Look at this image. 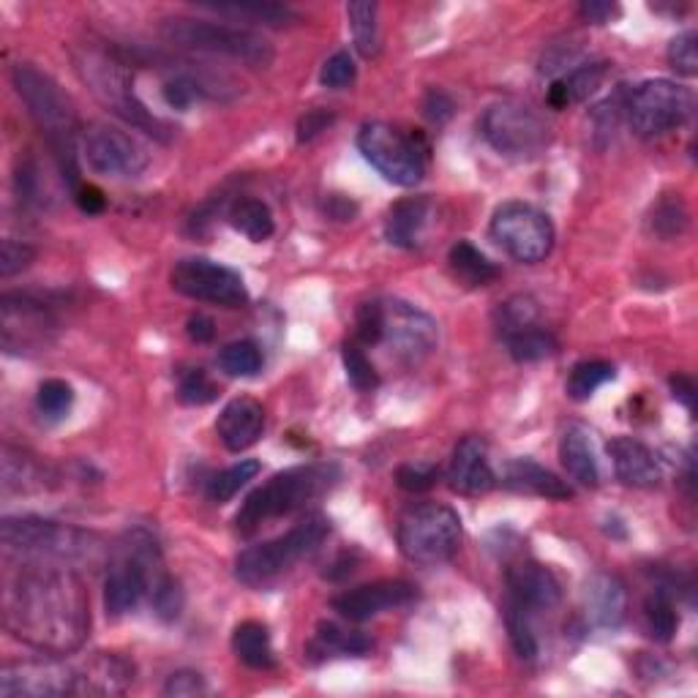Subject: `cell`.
<instances>
[{"instance_id":"6da1fadb","label":"cell","mask_w":698,"mask_h":698,"mask_svg":"<svg viewBox=\"0 0 698 698\" xmlns=\"http://www.w3.org/2000/svg\"><path fill=\"white\" fill-rule=\"evenodd\" d=\"M3 573V627L41 653L66 655L91 631V601L80 573L69 565L20 560Z\"/></svg>"},{"instance_id":"7a4b0ae2","label":"cell","mask_w":698,"mask_h":698,"mask_svg":"<svg viewBox=\"0 0 698 698\" xmlns=\"http://www.w3.org/2000/svg\"><path fill=\"white\" fill-rule=\"evenodd\" d=\"M6 554L20 560L58 562L69 567H98L107 562L110 545L102 535L39 515H9L0 524Z\"/></svg>"},{"instance_id":"3957f363","label":"cell","mask_w":698,"mask_h":698,"mask_svg":"<svg viewBox=\"0 0 698 698\" xmlns=\"http://www.w3.org/2000/svg\"><path fill=\"white\" fill-rule=\"evenodd\" d=\"M11 82H14L17 96L22 98L28 113H31L37 126L44 132L50 148L55 150L63 178L77 191L82 186L77 173L80 117L77 110H74V102L63 93V87L50 74L41 72L33 63H17L11 69Z\"/></svg>"},{"instance_id":"277c9868","label":"cell","mask_w":698,"mask_h":698,"mask_svg":"<svg viewBox=\"0 0 698 698\" xmlns=\"http://www.w3.org/2000/svg\"><path fill=\"white\" fill-rule=\"evenodd\" d=\"M74 69H77L80 80L85 82L87 91L110 110V113L126 121L128 126L139 128V132L150 134V137L169 143L175 137V128L167 121L150 113L145 107L143 98L134 91V74L128 63L113 50H102V46L82 44L72 52Z\"/></svg>"},{"instance_id":"5b68a950","label":"cell","mask_w":698,"mask_h":698,"mask_svg":"<svg viewBox=\"0 0 698 698\" xmlns=\"http://www.w3.org/2000/svg\"><path fill=\"white\" fill-rule=\"evenodd\" d=\"M336 480V465H301L284 469V472L273 475L268 483H262L260 489H254L246 497L238 515H235V527H238L240 535H251L262 521L279 519V515H290L295 510L306 508L311 500L325 494Z\"/></svg>"},{"instance_id":"8992f818","label":"cell","mask_w":698,"mask_h":698,"mask_svg":"<svg viewBox=\"0 0 698 698\" xmlns=\"http://www.w3.org/2000/svg\"><path fill=\"white\" fill-rule=\"evenodd\" d=\"M327 532H331V521H327L325 515H309L306 521L292 527L287 535H279L273 538V541L240 551L238 560H235V576H238L246 586L271 584L273 579L281 576V573H287L292 565H298L303 556L316 551V545L325 541Z\"/></svg>"},{"instance_id":"52a82bcc","label":"cell","mask_w":698,"mask_h":698,"mask_svg":"<svg viewBox=\"0 0 698 698\" xmlns=\"http://www.w3.org/2000/svg\"><path fill=\"white\" fill-rule=\"evenodd\" d=\"M398 549L415 565H442L459 551L461 519L442 502L409 508L398 521Z\"/></svg>"},{"instance_id":"ba28073f","label":"cell","mask_w":698,"mask_h":698,"mask_svg":"<svg viewBox=\"0 0 698 698\" xmlns=\"http://www.w3.org/2000/svg\"><path fill=\"white\" fill-rule=\"evenodd\" d=\"M164 39L169 44L189 46V50L216 52V55L235 58L249 66H268L273 61V50L265 39L243 28L221 25V22L195 20V17H169L162 25Z\"/></svg>"},{"instance_id":"9c48e42d","label":"cell","mask_w":698,"mask_h":698,"mask_svg":"<svg viewBox=\"0 0 698 698\" xmlns=\"http://www.w3.org/2000/svg\"><path fill=\"white\" fill-rule=\"evenodd\" d=\"M363 158L393 186H418L426 173V143L420 134L407 137L388 123H366L357 132Z\"/></svg>"},{"instance_id":"30bf717a","label":"cell","mask_w":698,"mask_h":698,"mask_svg":"<svg viewBox=\"0 0 698 698\" xmlns=\"http://www.w3.org/2000/svg\"><path fill=\"white\" fill-rule=\"evenodd\" d=\"M480 134L504 158H535L551 143V128L524 102H497L480 117Z\"/></svg>"},{"instance_id":"8fae6325","label":"cell","mask_w":698,"mask_h":698,"mask_svg":"<svg viewBox=\"0 0 698 698\" xmlns=\"http://www.w3.org/2000/svg\"><path fill=\"white\" fill-rule=\"evenodd\" d=\"M633 132L644 139L663 137L683 126L694 110V98L683 85L671 80H647L631 91L625 102Z\"/></svg>"},{"instance_id":"7c38bea8","label":"cell","mask_w":698,"mask_h":698,"mask_svg":"<svg viewBox=\"0 0 698 698\" xmlns=\"http://www.w3.org/2000/svg\"><path fill=\"white\" fill-rule=\"evenodd\" d=\"M491 238L502 246L515 262L535 265L554 249V225L543 210L527 202H504L491 219Z\"/></svg>"},{"instance_id":"4fadbf2b","label":"cell","mask_w":698,"mask_h":698,"mask_svg":"<svg viewBox=\"0 0 698 698\" xmlns=\"http://www.w3.org/2000/svg\"><path fill=\"white\" fill-rule=\"evenodd\" d=\"M0 696L3 698H61L77 696V666L66 660L44 658L14 660L0 668Z\"/></svg>"},{"instance_id":"5bb4252c","label":"cell","mask_w":698,"mask_h":698,"mask_svg":"<svg viewBox=\"0 0 698 698\" xmlns=\"http://www.w3.org/2000/svg\"><path fill=\"white\" fill-rule=\"evenodd\" d=\"M173 290L180 295L191 298V301L216 303V306H243L249 301L243 279L232 271V268L219 265L213 260H202V257H189V260L175 262Z\"/></svg>"},{"instance_id":"9a60e30c","label":"cell","mask_w":698,"mask_h":698,"mask_svg":"<svg viewBox=\"0 0 698 698\" xmlns=\"http://www.w3.org/2000/svg\"><path fill=\"white\" fill-rule=\"evenodd\" d=\"M82 154L87 167L107 178H137L148 169V154L134 137L107 123H93L82 128Z\"/></svg>"},{"instance_id":"2e32d148","label":"cell","mask_w":698,"mask_h":698,"mask_svg":"<svg viewBox=\"0 0 698 698\" xmlns=\"http://www.w3.org/2000/svg\"><path fill=\"white\" fill-rule=\"evenodd\" d=\"M383 342L388 344L393 355L398 361L409 363V366L426 361L434 347H437V322L426 311L404 301L383 303Z\"/></svg>"},{"instance_id":"e0dca14e","label":"cell","mask_w":698,"mask_h":698,"mask_svg":"<svg viewBox=\"0 0 698 698\" xmlns=\"http://www.w3.org/2000/svg\"><path fill=\"white\" fill-rule=\"evenodd\" d=\"M0 314H3L0 331H3L6 352L37 350L41 344H46L52 327H55L44 303L33 301L28 295H3Z\"/></svg>"},{"instance_id":"ac0fdd59","label":"cell","mask_w":698,"mask_h":698,"mask_svg":"<svg viewBox=\"0 0 698 698\" xmlns=\"http://www.w3.org/2000/svg\"><path fill=\"white\" fill-rule=\"evenodd\" d=\"M415 597H418V586L393 579V582H374L342 592V595L333 601V608H336L344 619L366 622L383 612L409 606Z\"/></svg>"},{"instance_id":"d6986e66","label":"cell","mask_w":698,"mask_h":698,"mask_svg":"<svg viewBox=\"0 0 698 698\" xmlns=\"http://www.w3.org/2000/svg\"><path fill=\"white\" fill-rule=\"evenodd\" d=\"M450 489L459 494L478 497L494 486V469L489 461V448L480 437H465L456 445L448 467Z\"/></svg>"},{"instance_id":"ffe728a7","label":"cell","mask_w":698,"mask_h":698,"mask_svg":"<svg viewBox=\"0 0 698 698\" xmlns=\"http://www.w3.org/2000/svg\"><path fill=\"white\" fill-rule=\"evenodd\" d=\"M508 597L527 612H549L560 603L562 590L554 573L538 562H521L508 571Z\"/></svg>"},{"instance_id":"44dd1931","label":"cell","mask_w":698,"mask_h":698,"mask_svg":"<svg viewBox=\"0 0 698 698\" xmlns=\"http://www.w3.org/2000/svg\"><path fill=\"white\" fill-rule=\"evenodd\" d=\"M134 685V663L98 653L77 666V696H123Z\"/></svg>"},{"instance_id":"7402d4cb","label":"cell","mask_w":698,"mask_h":698,"mask_svg":"<svg viewBox=\"0 0 698 698\" xmlns=\"http://www.w3.org/2000/svg\"><path fill=\"white\" fill-rule=\"evenodd\" d=\"M614 475L631 489H653L660 483V461L653 450L633 437H614L608 442Z\"/></svg>"},{"instance_id":"603a6c76","label":"cell","mask_w":698,"mask_h":698,"mask_svg":"<svg viewBox=\"0 0 698 698\" xmlns=\"http://www.w3.org/2000/svg\"><path fill=\"white\" fill-rule=\"evenodd\" d=\"M216 431H219L225 448L232 450V454L249 450L265 431V409L254 398H232L221 409L219 420H216Z\"/></svg>"},{"instance_id":"cb8c5ba5","label":"cell","mask_w":698,"mask_h":698,"mask_svg":"<svg viewBox=\"0 0 698 698\" xmlns=\"http://www.w3.org/2000/svg\"><path fill=\"white\" fill-rule=\"evenodd\" d=\"M586 614L601 627H619L627 614V590L612 573H595L584 590Z\"/></svg>"},{"instance_id":"d4e9b609","label":"cell","mask_w":698,"mask_h":698,"mask_svg":"<svg viewBox=\"0 0 698 698\" xmlns=\"http://www.w3.org/2000/svg\"><path fill=\"white\" fill-rule=\"evenodd\" d=\"M0 478H3L6 494H31V491H44L50 486V469L37 456L3 445Z\"/></svg>"},{"instance_id":"484cf974","label":"cell","mask_w":698,"mask_h":698,"mask_svg":"<svg viewBox=\"0 0 698 698\" xmlns=\"http://www.w3.org/2000/svg\"><path fill=\"white\" fill-rule=\"evenodd\" d=\"M504 486L513 491H524V494L545 497V500H571L573 489L565 480L556 478L551 469L530 459H515L504 472Z\"/></svg>"},{"instance_id":"4316f807","label":"cell","mask_w":698,"mask_h":698,"mask_svg":"<svg viewBox=\"0 0 698 698\" xmlns=\"http://www.w3.org/2000/svg\"><path fill=\"white\" fill-rule=\"evenodd\" d=\"M428 213H431V202L426 197H409L396 202L388 210V219H385V238L393 246H402V249H413L418 243L420 232L428 225Z\"/></svg>"},{"instance_id":"83f0119b","label":"cell","mask_w":698,"mask_h":698,"mask_svg":"<svg viewBox=\"0 0 698 698\" xmlns=\"http://www.w3.org/2000/svg\"><path fill=\"white\" fill-rule=\"evenodd\" d=\"M560 459H562V467L567 469V475H571L579 486H584V489H595L597 480H601V472H597L595 454H592L590 434H586L582 426H571L565 434H562Z\"/></svg>"},{"instance_id":"f1b7e54d","label":"cell","mask_w":698,"mask_h":698,"mask_svg":"<svg viewBox=\"0 0 698 698\" xmlns=\"http://www.w3.org/2000/svg\"><path fill=\"white\" fill-rule=\"evenodd\" d=\"M232 653L249 668H271L273 666V644L271 633L262 622L246 619L232 633Z\"/></svg>"},{"instance_id":"f546056e","label":"cell","mask_w":698,"mask_h":698,"mask_svg":"<svg viewBox=\"0 0 698 698\" xmlns=\"http://www.w3.org/2000/svg\"><path fill=\"white\" fill-rule=\"evenodd\" d=\"M450 271L465 287H486L489 281H494L500 271H497L494 262L483 254L480 249H475L469 240H459V243L450 249L448 254Z\"/></svg>"},{"instance_id":"4dcf8cb0","label":"cell","mask_w":698,"mask_h":698,"mask_svg":"<svg viewBox=\"0 0 698 698\" xmlns=\"http://www.w3.org/2000/svg\"><path fill=\"white\" fill-rule=\"evenodd\" d=\"M230 225L240 235H246L249 240H254V243H262V240H268L275 230L271 208H268L262 199H254V197H243L232 205Z\"/></svg>"},{"instance_id":"1f68e13d","label":"cell","mask_w":698,"mask_h":698,"mask_svg":"<svg viewBox=\"0 0 698 698\" xmlns=\"http://www.w3.org/2000/svg\"><path fill=\"white\" fill-rule=\"evenodd\" d=\"M347 20L352 39H355L357 52L363 58H374L379 52V31H377V3L368 0H355L347 6Z\"/></svg>"},{"instance_id":"d6a6232c","label":"cell","mask_w":698,"mask_h":698,"mask_svg":"<svg viewBox=\"0 0 698 698\" xmlns=\"http://www.w3.org/2000/svg\"><path fill=\"white\" fill-rule=\"evenodd\" d=\"M208 9L216 11V14L235 17V20H251V22H260V25H271V28L298 22L295 11H290L287 6H279V3H219V6H208Z\"/></svg>"},{"instance_id":"836d02e7","label":"cell","mask_w":698,"mask_h":698,"mask_svg":"<svg viewBox=\"0 0 698 698\" xmlns=\"http://www.w3.org/2000/svg\"><path fill=\"white\" fill-rule=\"evenodd\" d=\"M532 325H541V309H538L535 298L513 295L497 309V331H500L502 338L527 331Z\"/></svg>"},{"instance_id":"e575fe53","label":"cell","mask_w":698,"mask_h":698,"mask_svg":"<svg viewBox=\"0 0 698 698\" xmlns=\"http://www.w3.org/2000/svg\"><path fill=\"white\" fill-rule=\"evenodd\" d=\"M504 344H508L510 357L519 363L543 361V357H551L556 352V338L549 331H543L541 325L513 333V336L504 338Z\"/></svg>"},{"instance_id":"d590c367","label":"cell","mask_w":698,"mask_h":698,"mask_svg":"<svg viewBox=\"0 0 698 698\" xmlns=\"http://www.w3.org/2000/svg\"><path fill=\"white\" fill-rule=\"evenodd\" d=\"M257 475H260V465H257V461H251V459L238 461V465L227 467L225 472L213 475V478L208 480L205 494H208L210 502L225 504V502H230L232 497L238 494L246 483H249V480H254Z\"/></svg>"},{"instance_id":"8d00e7d4","label":"cell","mask_w":698,"mask_h":698,"mask_svg":"<svg viewBox=\"0 0 698 698\" xmlns=\"http://www.w3.org/2000/svg\"><path fill=\"white\" fill-rule=\"evenodd\" d=\"M614 366L606 361H584L573 366L571 377H567V396L573 402H586L597 388L614 379Z\"/></svg>"},{"instance_id":"74e56055","label":"cell","mask_w":698,"mask_h":698,"mask_svg":"<svg viewBox=\"0 0 698 698\" xmlns=\"http://www.w3.org/2000/svg\"><path fill=\"white\" fill-rule=\"evenodd\" d=\"M644 614H647L649 636L660 644L671 642L674 633H677V627H679V617H677V608H674L671 595H668L666 590H655L653 595L647 597Z\"/></svg>"},{"instance_id":"f35d334b","label":"cell","mask_w":698,"mask_h":698,"mask_svg":"<svg viewBox=\"0 0 698 698\" xmlns=\"http://www.w3.org/2000/svg\"><path fill=\"white\" fill-rule=\"evenodd\" d=\"M504 627H508L510 644H513L515 655H519L521 660L535 658L538 638H535V633H532L530 612H527V608H521L519 603L510 601V597L504 601Z\"/></svg>"},{"instance_id":"ab89813d","label":"cell","mask_w":698,"mask_h":698,"mask_svg":"<svg viewBox=\"0 0 698 698\" xmlns=\"http://www.w3.org/2000/svg\"><path fill=\"white\" fill-rule=\"evenodd\" d=\"M219 366L225 368L230 377H254L262 368V352L254 342H249V338L232 342L221 350Z\"/></svg>"},{"instance_id":"60d3db41","label":"cell","mask_w":698,"mask_h":698,"mask_svg":"<svg viewBox=\"0 0 698 698\" xmlns=\"http://www.w3.org/2000/svg\"><path fill=\"white\" fill-rule=\"evenodd\" d=\"M649 227H653V232L658 235V238H666V240L679 238V235L685 232V227H688V208H685L683 199L679 197L660 199V202L655 205Z\"/></svg>"},{"instance_id":"b9f144b4","label":"cell","mask_w":698,"mask_h":698,"mask_svg":"<svg viewBox=\"0 0 698 698\" xmlns=\"http://www.w3.org/2000/svg\"><path fill=\"white\" fill-rule=\"evenodd\" d=\"M150 603H154V612L156 617L162 622H175L180 617L186 606V592L180 586L178 579H173L169 573H164L158 579L154 590H150Z\"/></svg>"},{"instance_id":"7bdbcfd3","label":"cell","mask_w":698,"mask_h":698,"mask_svg":"<svg viewBox=\"0 0 698 698\" xmlns=\"http://www.w3.org/2000/svg\"><path fill=\"white\" fill-rule=\"evenodd\" d=\"M316 647L322 653H342V655H363L372 649V642H368L363 633H350L342 631L338 625H320V633H316Z\"/></svg>"},{"instance_id":"ee69618b","label":"cell","mask_w":698,"mask_h":698,"mask_svg":"<svg viewBox=\"0 0 698 698\" xmlns=\"http://www.w3.org/2000/svg\"><path fill=\"white\" fill-rule=\"evenodd\" d=\"M37 404H39V413L44 415V418L61 420L74 404L72 385L63 383V379H44V383L39 385Z\"/></svg>"},{"instance_id":"f6af8a7d","label":"cell","mask_w":698,"mask_h":698,"mask_svg":"<svg viewBox=\"0 0 698 698\" xmlns=\"http://www.w3.org/2000/svg\"><path fill=\"white\" fill-rule=\"evenodd\" d=\"M342 357H344V372H347L352 388L363 390V393L377 388L379 374H377V368L372 366V361L366 357V352L357 347V344H344Z\"/></svg>"},{"instance_id":"bcb514c9","label":"cell","mask_w":698,"mask_h":698,"mask_svg":"<svg viewBox=\"0 0 698 698\" xmlns=\"http://www.w3.org/2000/svg\"><path fill=\"white\" fill-rule=\"evenodd\" d=\"M606 74H608V63H584V66H579L576 72L567 74V77L562 80V85H565L571 104L586 102L592 93H597V87L603 85Z\"/></svg>"},{"instance_id":"7dc6e473","label":"cell","mask_w":698,"mask_h":698,"mask_svg":"<svg viewBox=\"0 0 698 698\" xmlns=\"http://www.w3.org/2000/svg\"><path fill=\"white\" fill-rule=\"evenodd\" d=\"M668 63L671 69H677L685 77H696L698 74V46H696V33H679L677 39L668 44Z\"/></svg>"},{"instance_id":"c3c4849f","label":"cell","mask_w":698,"mask_h":698,"mask_svg":"<svg viewBox=\"0 0 698 698\" xmlns=\"http://www.w3.org/2000/svg\"><path fill=\"white\" fill-rule=\"evenodd\" d=\"M33 260H37V249L22 243V240L6 238L3 243H0V275H3V279L22 273Z\"/></svg>"},{"instance_id":"681fc988","label":"cell","mask_w":698,"mask_h":698,"mask_svg":"<svg viewBox=\"0 0 698 698\" xmlns=\"http://www.w3.org/2000/svg\"><path fill=\"white\" fill-rule=\"evenodd\" d=\"M216 396H219V388L210 383V377L202 372V368H197V372H189L184 379H180L178 398L184 404H189V407H202V404L213 402Z\"/></svg>"},{"instance_id":"f907efd6","label":"cell","mask_w":698,"mask_h":698,"mask_svg":"<svg viewBox=\"0 0 698 698\" xmlns=\"http://www.w3.org/2000/svg\"><path fill=\"white\" fill-rule=\"evenodd\" d=\"M355 325H357V338H361L363 344H383V327H385V311H383V303H363L361 309H357V316H355Z\"/></svg>"},{"instance_id":"816d5d0a","label":"cell","mask_w":698,"mask_h":698,"mask_svg":"<svg viewBox=\"0 0 698 698\" xmlns=\"http://www.w3.org/2000/svg\"><path fill=\"white\" fill-rule=\"evenodd\" d=\"M355 61H352L350 52H336V55H331L325 61V66H322V85L325 87H333V91H342V87H347L355 82Z\"/></svg>"},{"instance_id":"f5cc1de1","label":"cell","mask_w":698,"mask_h":698,"mask_svg":"<svg viewBox=\"0 0 698 698\" xmlns=\"http://www.w3.org/2000/svg\"><path fill=\"white\" fill-rule=\"evenodd\" d=\"M437 483V467L434 465H402L396 469V486L409 494H424Z\"/></svg>"},{"instance_id":"db71d44e","label":"cell","mask_w":698,"mask_h":698,"mask_svg":"<svg viewBox=\"0 0 698 698\" xmlns=\"http://www.w3.org/2000/svg\"><path fill=\"white\" fill-rule=\"evenodd\" d=\"M205 694H208L205 677L199 671H189V668L169 674L167 683H164V696L167 698H197Z\"/></svg>"},{"instance_id":"11a10c76","label":"cell","mask_w":698,"mask_h":698,"mask_svg":"<svg viewBox=\"0 0 698 698\" xmlns=\"http://www.w3.org/2000/svg\"><path fill=\"white\" fill-rule=\"evenodd\" d=\"M333 123V113L327 110H311L301 117L298 123V143H311L314 137H320L322 132H327V126Z\"/></svg>"},{"instance_id":"9f6ffc18","label":"cell","mask_w":698,"mask_h":698,"mask_svg":"<svg viewBox=\"0 0 698 698\" xmlns=\"http://www.w3.org/2000/svg\"><path fill=\"white\" fill-rule=\"evenodd\" d=\"M424 110H426L428 121L445 123V121H450V115H454V98H450L445 91H439V87H434V91H428Z\"/></svg>"},{"instance_id":"6f0895ef","label":"cell","mask_w":698,"mask_h":698,"mask_svg":"<svg viewBox=\"0 0 698 698\" xmlns=\"http://www.w3.org/2000/svg\"><path fill=\"white\" fill-rule=\"evenodd\" d=\"M74 202H77V208L87 216H98L104 208H107L104 191L96 189V186H91V184H82L80 189L74 191Z\"/></svg>"},{"instance_id":"680465c9","label":"cell","mask_w":698,"mask_h":698,"mask_svg":"<svg viewBox=\"0 0 698 698\" xmlns=\"http://www.w3.org/2000/svg\"><path fill=\"white\" fill-rule=\"evenodd\" d=\"M582 17L586 22H595V25H603V22H612L614 17L619 14L617 3H601V0H590V3H582Z\"/></svg>"},{"instance_id":"91938a15","label":"cell","mask_w":698,"mask_h":698,"mask_svg":"<svg viewBox=\"0 0 698 698\" xmlns=\"http://www.w3.org/2000/svg\"><path fill=\"white\" fill-rule=\"evenodd\" d=\"M186 333H189L191 342L208 344V342H213L216 325H213V320H210V316L197 314V316H191L189 325H186Z\"/></svg>"},{"instance_id":"94428289","label":"cell","mask_w":698,"mask_h":698,"mask_svg":"<svg viewBox=\"0 0 698 698\" xmlns=\"http://www.w3.org/2000/svg\"><path fill=\"white\" fill-rule=\"evenodd\" d=\"M671 390H674V398H677V402H683L685 407L694 409V402H696L694 379L685 377V374H677V377H671Z\"/></svg>"},{"instance_id":"6125c7cd","label":"cell","mask_w":698,"mask_h":698,"mask_svg":"<svg viewBox=\"0 0 698 698\" xmlns=\"http://www.w3.org/2000/svg\"><path fill=\"white\" fill-rule=\"evenodd\" d=\"M325 210L327 213L333 216V219H338V221H350L352 216H355V202H350L347 197H342V195H331L327 197V202H325Z\"/></svg>"},{"instance_id":"be15d7a7","label":"cell","mask_w":698,"mask_h":698,"mask_svg":"<svg viewBox=\"0 0 698 698\" xmlns=\"http://www.w3.org/2000/svg\"><path fill=\"white\" fill-rule=\"evenodd\" d=\"M549 104L554 110H565L567 104H571V98H567V91H565V85H562V80H554V85L549 87Z\"/></svg>"}]
</instances>
